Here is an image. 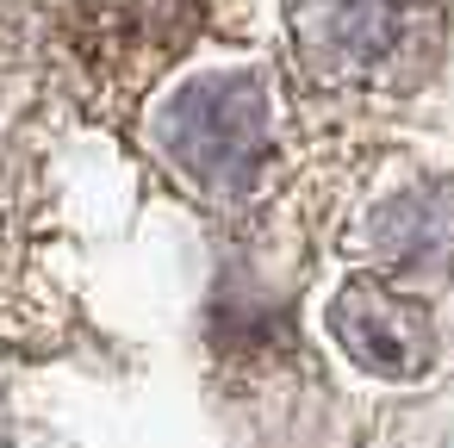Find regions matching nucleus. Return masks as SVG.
<instances>
[{
    "instance_id": "obj_5",
    "label": "nucleus",
    "mask_w": 454,
    "mask_h": 448,
    "mask_svg": "<svg viewBox=\"0 0 454 448\" xmlns=\"http://www.w3.org/2000/svg\"><path fill=\"white\" fill-rule=\"evenodd\" d=\"M373 243L404 268L448 262L454 255V181H423V187L398 193L392 206H380Z\"/></svg>"
},
{
    "instance_id": "obj_4",
    "label": "nucleus",
    "mask_w": 454,
    "mask_h": 448,
    "mask_svg": "<svg viewBox=\"0 0 454 448\" xmlns=\"http://www.w3.org/2000/svg\"><path fill=\"white\" fill-rule=\"evenodd\" d=\"M330 330L348 349L355 367L380 380H417L435 361V318L423 299L386 287V280H348L330 299Z\"/></svg>"
},
{
    "instance_id": "obj_2",
    "label": "nucleus",
    "mask_w": 454,
    "mask_h": 448,
    "mask_svg": "<svg viewBox=\"0 0 454 448\" xmlns=\"http://www.w3.org/2000/svg\"><path fill=\"white\" fill-rule=\"evenodd\" d=\"M156 150L181 181L212 200H237L268 162V94L255 75H206L156 113Z\"/></svg>"
},
{
    "instance_id": "obj_3",
    "label": "nucleus",
    "mask_w": 454,
    "mask_h": 448,
    "mask_svg": "<svg viewBox=\"0 0 454 448\" xmlns=\"http://www.w3.org/2000/svg\"><path fill=\"white\" fill-rule=\"evenodd\" d=\"M200 32V0H69V44L106 82H150Z\"/></svg>"
},
{
    "instance_id": "obj_1",
    "label": "nucleus",
    "mask_w": 454,
    "mask_h": 448,
    "mask_svg": "<svg viewBox=\"0 0 454 448\" xmlns=\"http://www.w3.org/2000/svg\"><path fill=\"white\" fill-rule=\"evenodd\" d=\"M293 38L324 82L404 88L442 51L435 0H293Z\"/></svg>"
}]
</instances>
